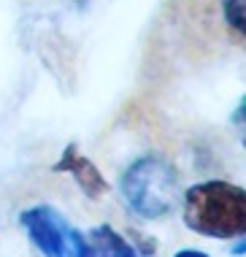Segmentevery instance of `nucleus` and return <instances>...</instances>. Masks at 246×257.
<instances>
[{"instance_id":"nucleus-1","label":"nucleus","mask_w":246,"mask_h":257,"mask_svg":"<svg viewBox=\"0 0 246 257\" xmlns=\"http://www.w3.org/2000/svg\"><path fill=\"white\" fill-rule=\"evenodd\" d=\"M184 225L211 238H241L246 230V192L230 182H203L184 192Z\"/></svg>"},{"instance_id":"nucleus-2","label":"nucleus","mask_w":246,"mask_h":257,"mask_svg":"<svg viewBox=\"0 0 246 257\" xmlns=\"http://www.w3.org/2000/svg\"><path fill=\"white\" fill-rule=\"evenodd\" d=\"M122 195L136 214L163 219L179 200V173L165 157L144 155L122 173Z\"/></svg>"},{"instance_id":"nucleus-3","label":"nucleus","mask_w":246,"mask_h":257,"mask_svg":"<svg viewBox=\"0 0 246 257\" xmlns=\"http://www.w3.org/2000/svg\"><path fill=\"white\" fill-rule=\"evenodd\" d=\"M22 227L30 235L33 246L41 249L46 257H81L84 254V235L70 227L60 211L52 206H33L22 211Z\"/></svg>"},{"instance_id":"nucleus-4","label":"nucleus","mask_w":246,"mask_h":257,"mask_svg":"<svg viewBox=\"0 0 246 257\" xmlns=\"http://www.w3.org/2000/svg\"><path fill=\"white\" fill-rule=\"evenodd\" d=\"M54 173H70L76 179V184L84 190V195L97 200L100 195L108 192V182L103 179V173L97 171V165L92 160H87L84 155H79V147L76 144H68L62 157L54 163Z\"/></svg>"},{"instance_id":"nucleus-5","label":"nucleus","mask_w":246,"mask_h":257,"mask_svg":"<svg viewBox=\"0 0 246 257\" xmlns=\"http://www.w3.org/2000/svg\"><path fill=\"white\" fill-rule=\"evenodd\" d=\"M81 257H144L130 241H125L111 225H97L84 238Z\"/></svg>"},{"instance_id":"nucleus-6","label":"nucleus","mask_w":246,"mask_h":257,"mask_svg":"<svg viewBox=\"0 0 246 257\" xmlns=\"http://www.w3.org/2000/svg\"><path fill=\"white\" fill-rule=\"evenodd\" d=\"M222 11L227 25L243 36L246 30V0H222Z\"/></svg>"},{"instance_id":"nucleus-7","label":"nucleus","mask_w":246,"mask_h":257,"mask_svg":"<svg viewBox=\"0 0 246 257\" xmlns=\"http://www.w3.org/2000/svg\"><path fill=\"white\" fill-rule=\"evenodd\" d=\"M173 257H208V254L200 252V249H181V252H176Z\"/></svg>"},{"instance_id":"nucleus-8","label":"nucleus","mask_w":246,"mask_h":257,"mask_svg":"<svg viewBox=\"0 0 246 257\" xmlns=\"http://www.w3.org/2000/svg\"><path fill=\"white\" fill-rule=\"evenodd\" d=\"M243 108H246V100L241 98V103H238V111L233 114V122H238V124H243Z\"/></svg>"},{"instance_id":"nucleus-9","label":"nucleus","mask_w":246,"mask_h":257,"mask_svg":"<svg viewBox=\"0 0 246 257\" xmlns=\"http://www.w3.org/2000/svg\"><path fill=\"white\" fill-rule=\"evenodd\" d=\"M243 249H246V246H243V241H238V244L233 246V254H243Z\"/></svg>"}]
</instances>
